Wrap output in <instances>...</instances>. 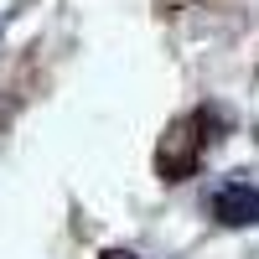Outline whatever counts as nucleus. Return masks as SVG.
Returning <instances> with one entry per match:
<instances>
[{"label":"nucleus","instance_id":"obj_1","mask_svg":"<svg viewBox=\"0 0 259 259\" xmlns=\"http://www.w3.org/2000/svg\"><path fill=\"white\" fill-rule=\"evenodd\" d=\"M212 130H223V114L207 109V104H202V109H192V114H182V119H171L166 135H161V145H156V177H161V182H187V177H197L207 145L218 140Z\"/></svg>","mask_w":259,"mask_h":259},{"label":"nucleus","instance_id":"obj_3","mask_svg":"<svg viewBox=\"0 0 259 259\" xmlns=\"http://www.w3.org/2000/svg\"><path fill=\"white\" fill-rule=\"evenodd\" d=\"M104 259H140V254H130V249H104Z\"/></svg>","mask_w":259,"mask_h":259},{"label":"nucleus","instance_id":"obj_2","mask_svg":"<svg viewBox=\"0 0 259 259\" xmlns=\"http://www.w3.org/2000/svg\"><path fill=\"white\" fill-rule=\"evenodd\" d=\"M212 218H218L223 228H249V223H259V187H249V182H223L218 192H212Z\"/></svg>","mask_w":259,"mask_h":259}]
</instances>
